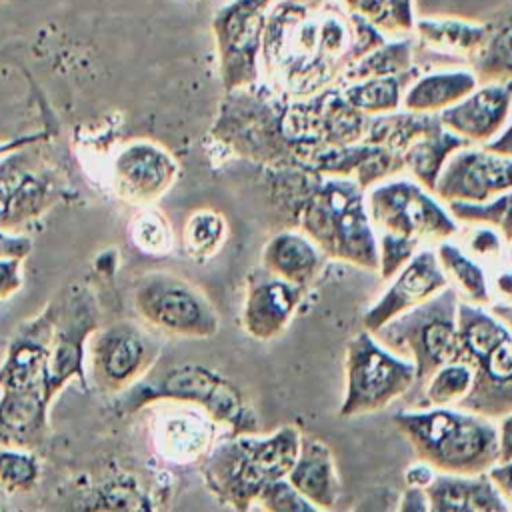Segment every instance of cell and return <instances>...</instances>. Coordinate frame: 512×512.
I'll use <instances>...</instances> for the list:
<instances>
[{"mask_svg":"<svg viewBox=\"0 0 512 512\" xmlns=\"http://www.w3.org/2000/svg\"><path fill=\"white\" fill-rule=\"evenodd\" d=\"M156 402L196 406L206 412L228 434L260 432V420L244 392L220 372L182 362L158 368L156 364L130 388L120 392L118 410L138 412Z\"/></svg>","mask_w":512,"mask_h":512,"instance_id":"cell-5","label":"cell"},{"mask_svg":"<svg viewBox=\"0 0 512 512\" xmlns=\"http://www.w3.org/2000/svg\"><path fill=\"white\" fill-rule=\"evenodd\" d=\"M266 196L286 228L308 236L328 260L376 272V230L366 190L350 178L320 176L300 166L264 168Z\"/></svg>","mask_w":512,"mask_h":512,"instance_id":"cell-2","label":"cell"},{"mask_svg":"<svg viewBox=\"0 0 512 512\" xmlns=\"http://www.w3.org/2000/svg\"><path fill=\"white\" fill-rule=\"evenodd\" d=\"M506 326H508V330L512 332V304H490L488 306Z\"/></svg>","mask_w":512,"mask_h":512,"instance_id":"cell-56","label":"cell"},{"mask_svg":"<svg viewBox=\"0 0 512 512\" xmlns=\"http://www.w3.org/2000/svg\"><path fill=\"white\" fill-rule=\"evenodd\" d=\"M436 476V470L424 462V460H416L414 464H410L406 470H404V482L406 486H414V488H426Z\"/></svg>","mask_w":512,"mask_h":512,"instance_id":"cell-51","label":"cell"},{"mask_svg":"<svg viewBox=\"0 0 512 512\" xmlns=\"http://www.w3.org/2000/svg\"><path fill=\"white\" fill-rule=\"evenodd\" d=\"M446 286L448 280L440 268L436 250L428 246L418 248L408 264L388 280L380 298L364 312V330L376 332L388 320L422 304Z\"/></svg>","mask_w":512,"mask_h":512,"instance_id":"cell-21","label":"cell"},{"mask_svg":"<svg viewBox=\"0 0 512 512\" xmlns=\"http://www.w3.org/2000/svg\"><path fill=\"white\" fill-rule=\"evenodd\" d=\"M94 384L120 394L138 382L160 356V342L142 326L120 320L98 328L88 342Z\"/></svg>","mask_w":512,"mask_h":512,"instance_id":"cell-15","label":"cell"},{"mask_svg":"<svg viewBox=\"0 0 512 512\" xmlns=\"http://www.w3.org/2000/svg\"><path fill=\"white\" fill-rule=\"evenodd\" d=\"M442 126V120L438 114H424V112H412L398 108L388 114H376L368 116L366 132L362 142L384 146L392 152H402L422 134H428Z\"/></svg>","mask_w":512,"mask_h":512,"instance_id":"cell-33","label":"cell"},{"mask_svg":"<svg viewBox=\"0 0 512 512\" xmlns=\"http://www.w3.org/2000/svg\"><path fill=\"white\" fill-rule=\"evenodd\" d=\"M468 144L470 142H466L458 134L450 132L442 124L440 128L416 138L402 152L404 170L412 180H416L418 184H422L424 188L434 192L440 172H442L444 164L448 162V158L456 150H460L462 146H468Z\"/></svg>","mask_w":512,"mask_h":512,"instance_id":"cell-32","label":"cell"},{"mask_svg":"<svg viewBox=\"0 0 512 512\" xmlns=\"http://www.w3.org/2000/svg\"><path fill=\"white\" fill-rule=\"evenodd\" d=\"M228 238V222L214 208H198L192 212L182 230V246L188 258L206 262L214 258Z\"/></svg>","mask_w":512,"mask_h":512,"instance_id":"cell-38","label":"cell"},{"mask_svg":"<svg viewBox=\"0 0 512 512\" xmlns=\"http://www.w3.org/2000/svg\"><path fill=\"white\" fill-rule=\"evenodd\" d=\"M268 512H312L316 510L292 484L288 478H278L270 482L258 496L256 506Z\"/></svg>","mask_w":512,"mask_h":512,"instance_id":"cell-45","label":"cell"},{"mask_svg":"<svg viewBox=\"0 0 512 512\" xmlns=\"http://www.w3.org/2000/svg\"><path fill=\"white\" fill-rule=\"evenodd\" d=\"M458 336L472 386L456 406L500 420L512 412V332L488 306L460 300Z\"/></svg>","mask_w":512,"mask_h":512,"instance_id":"cell-7","label":"cell"},{"mask_svg":"<svg viewBox=\"0 0 512 512\" xmlns=\"http://www.w3.org/2000/svg\"><path fill=\"white\" fill-rule=\"evenodd\" d=\"M40 466L32 450L0 448V488L6 492H26L38 482Z\"/></svg>","mask_w":512,"mask_h":512,"instance_id":"cell-41","label":"cell"},{"mask_svg":"<svg viewBox=\"0 0 512 512\" xmlns=\"http://www.w3.org/2000/svg\"><path fill=\"white\" fill-rule=\"evenodd\" d=\"M42 388H0V448L34 450L48 436Z\"/></svg>","mask_w":512,"mask_h":512,"instance_id":"cell-25","label":"cell"},{"mask_svg":"<svg viewBox=\"0 0 512 512\" xmlns=\"http://www.w3.org/2000/svg\"><path fill=\"white\" fill-rule=\"evenodd\" d=\"M58 308L60 298L14 332L0 364V388H42Z\"/></svg>","mask_w":512,"mask_h":512,"instance_id":"cell-23","label":"cell"},{"mask_svg":"<svg viewBox=\"0 0 512 512\" xmlns=\"http://www.w3.org/2000/svg\"><path fill=\"white\" fill-rule=\"evenodd\" d=\"M482 146H484L486 150L494 152V154L512 158V116L508 118V122L504 124V128H502L494 138H490L486 144H482Z\"/></svg>","mask_w":512,"mask_h":512,"instance_id":"cell-53","label":"cell"},{"mask_svg":"<svg viewBox=\"0 0 512 512\" xmlns=\"http://www.w3.org/2000/svg\"><path fill=\"white\" fill-rule=\"evenodd\" d=\"M98 500L88 504L90 508H152L150 496L138 488L134 480L118 478L108 480L96 492Z\"/></svg>","mask_w":512,"mask_h":512,"instance_id":"cell-44","label":"cell"},{"mask_svg":"<svg viewBox=\"0 0 512 512\" xmlns=\"http://www.w3.org/2000/svg\"><path fill=\"white\" fill-rule=\"evenodd\" d=\"M346 388L338 416H368L402 400L414 386V364L388 350L368 330L348 340L344 358Z\"/></svg>","mask_w":512,"mask_h":512,"instance_id":"cell-9","label":"cell"},{"mask_svg":"<svg viewBox=\"0 0 512 512\" xmlns=\"http://www.w3.org/2000/svg\"><path fill=\"white\" fill-rule=\"evenodd\" d=\"M444 128L470 144H486L512 116V82L478 84L454 106L442 110Z\"/></svg>","mask_w":512,"mask_h":512,"instance_id":"cell-24","label":"cell"},{"mask_svg":"<svg viewBox=\"0 0 512 512\" xmlns=\"http://www.w3.org/2000/svg\"><path fill=\"white\" fill-rule=\"evenodd\" d=\"M434 250L448 286L456 290L460 300L490 306V270L454 242V238L438 242Z\"/></svg>","mask_w":512,"mask_h":512,"instance_id":"cell-31","label":"cell"},{"mask_svg":"<svg viewBox=\"0 0 512 512\" xmlns=\"http://www.w3.org/2000/svg\"><path fill=\"white\" fill-rule=\"evenodd\" d=\"M388 38L342 0H274L266 12L260 80L286 100L338 86L342 74Z\"/></svg>","mask_w":512,"mask_h":512,"instance_id":"cell-1","label":"cell"},{"mask_svg":"<svg viewBox=\"0 0 512 512\" xmlns=\"http://www.w3.org/2000/svg\"><path fill=\"white\" fill-rule=\"evenodd\" d=\"M98 320V304L86 286L72 284L60 296L42 382V394L48 404L72 378L88 388L84 356L90 336L98 330Z\"/></svg>","mask_w":512,"mask_h":512,"instance_id":"cell-12","label":"cell"},{"mask_svg":"<svg viewBox=\"0 0 512 512\" xmlns=\"http://www.w3.org/2000/svg\"><path fill=\"white\" fill-rule=\"evenodd\" d=\"M42 138V134H34V136H22V138H12L8 142H0V158L12 150H18L22 146H30L34 142H38Z\"/></svg>","mask_w":512,"mask_h":512,"instance_id":"cell-55","label":"cell"},{"mask_svg":"<svg viewBox=\"0 0 512 512\" xmlns=\"http://www.w3.org/2000/svg\"><path fill=\"white\" fill-rule=\"evenodd\" d=\"M430 512H508L510 506L488 476L436 472L424 488Z\"/></svg>","mask_w":512,"mask_h":512,"instance_id":"cell-27","label":"cell"},{"mask_svg":"<svg viewBox=\"0 0 512 512\" xmlns=\"http://www.w3.org/2000/svg\"><path fill=\"white\" fill-rule=\"evenodd\" d=\"M218 424L200 408L180 410L160 426L162 452L176 462L202 460L218 440Z\"/></svg>","mask_w":512,"mask_h":512,"instance_id":"cell-30","label":"cell"},{"mask_svg":"<svg viewBox=\"0 0 512 512\" xmlns=\"http://www.w3.org/2000/svg\"><path fill=\"white\" fill-rule=\"evenodd\" d=\"M488 476L492 478V482L496 484V488L500 490V494L504 496V500L512 510V458L494 464L488 470Z\"/></svg>","mask_w":512,"mask_h":512,"instance_id":"cell-50","label":"cell"},{"mask_svg":"<svg viewBox=\"0 0 512 512\" xmlns=\"http://www.w3.org/2000/svg\"><path fill=\"white\" fill-rule=\"evenodd\" d=\"M198 2H204V0H198Z\"/></svg>","mask_w":512,"mask_h":512,"instance_id":"cell-59","label":"cell"},{"mask_svg":"<svg viewBox=\"0 0 512 512\" xmlns=\"http://www.w3.org/2000/svg\"><path fill=\"white\" fill-rule=\"evenodd\" d=\"M478 86L470 68H440L420 72L404 90L402 108L424 114H440Z\"/></svg>","mask_w":512,"mask_h":512,"instance_id":"cell-29","label":"cell"},{"mask_svg":"<svg viewBox=\"0 0 512 512\" xmlns=\"http://www.w3.org/2000/svg\"><path fill=\"white\" fill-rule=\"evenodd\" d=\"M286 478L316 510L336 508L342 496V484L330 446L306 434L300 438L298 456Z\"/></svg>","mask_w":512,"mask_h":512,"instance_id":"cell-26","label":"cell"},{"mask_svg":"<svg viewBox=\"0 0 512 512\" xmlns=\"http://www.w3.org/2000/svg\"><path fill=\"white\" fill-rule=\"evenodd\" d=\"M512 188V158L478 144L456 150L444 164L434 194L444 202H488Z\"/></svg>","mask_w":512,"mask_h":512,"instance_id":"cell-17","label":"cell"},{"mask_svg":"<svg viewBox=\"0 0 512 512\" xmlns=\"http://www.w3.org/2000/svg\"><path fill=\"white\" fill-rule=\"evenodd\" d=\"M498 424V448H500V460H510L512 458V412L496 420Z\"/></svg>","mask_w":512,"mask_h":512,"instance_id":"cell-54","label":"cell"},{"mask_svg":"<svg viewBox=\"0 0 512 512\" xmlns=\"http://www.w3.org/2000/svg\"><path fill=\"white\" fill-rule=\"evenodd\" d=\"M366 124L368 116L342 96L340 86H328L308 98L288 100L284 114L292 148L362 142Z\"/></svg>","mask_w":512,"mask_h":512,"instance_id":"cell-16","label":"cell"},{"mask_svg":"<svg viewBox=\"0 0 512 512\" xmlns=\"http://www.w3.org/2000/svg\"><path fill=\"white\" fill-rule=\"evenodd\" d=\"M264 2H268V4H272V2H274V0H264Z\"/></svg>","mask_w":512,"mask_h":512,"instance_id":"cell-58","label":"cell"},{"mask_svg":"<svg viewBox=\"0 0 512 512\" xmlns=\"http://www.w3.org/2000/svg\"><path fill=\"white\" fill-rule=\"evenodd\" d=\"M376 248H378V266L376 274L380 280L388 282L394 274H398L408 260L416 254L422 244L418 240L390 234V232H376Z\"/></svg>","mask_w":512,"mask_h":512,"instance_id":"cell-42","label":"cell"},{"mask_svg":"<svg viewBox=\"0 0 512 512\" xmlns=\"http://www.w3.org/2000/svg\"><path fill=\"white\" fill-rule=\"evenodd\" d=\"M486 22L460 18H418L414 22V66L420 72L470 68L486 40Z\"/></svg>","mask_w":512,"mask_h":512,"instance_id":"cell-20","label":"cell"},{"mask_svg":"<svg viewBox=\"0 0 512 512\" xmlns=\"http://www.w3.org/2000/svg\"><path fill=\"white\" fill-rule=\"evenodd\" d=\"M418 74L420 68L396 76H378L346 82L340 84V92L356 110H360L366 116L388 114L402 108L404 90Z\"/></svg>","mask_w":512,"mask_h":512,"instance_id":"cell-34","label":"cell"},{"mask_svg":"<svg viewBox=\"0 0 512 512\" xmlns=\"http://www.w3.org/2000/svg\"><path fill=\"white\" fill-rule=\"evenodd\" d=\"M486 40L470 62L478 84L512 82V12L486 22Z\"/></svg>","mask_w":512,"mask_h":512,"instance_id":"cell-35","label":"cell"},{"mask_svg":"<svg viewBox=\"0 0 512 512\" xmlns=\"http://www.w3.org/2000/svg\"><path fill=\"white\" fill-rule=\"evenodd\" d=\"M344 6L370 22L388 40L412 36L414 0H342Z\"/></svg>","mask_w":512,"mask_h":512,"instance_id":"cell-39","label":"cell"},{"mask_svg":"<svg viewBox=\"0 0 512 512\" xmlns=\"http://www.w3.org/2000/svg\"><path fill=\"white\" fill-rule=\"evenodd\" d=\"M452 216L462 224H490L494 226L504 242H512V188L488 202H448Z\"/></svg>","mask_w":512,"mask_h":512,"instance_id":"cell-40","label":"cell"},{"mask_svg":"<svg viewBox=\"0 0 512 512\" xmlns=\"http://www.w3.org/2000/svg\"><path fill=\"white\" fill-rule=\"evenodd\" d=\"M112 172L120 196L130 202H152L174 184L178 162L166 148L138 140L118 152Z\"/></svg>","mask_w":512,"mask_h":512,"instance_id":"cell-22","label":"cell"},{"mask_svg":"<svg viewBox=\"0 0 512 512\" xmlns=\"http://www.w3.org/2000/svg\"><path fill=\"white\" fill-rule=\"evenodd\" d=\"M504 262L512 266V242H506V252H504Z\"/></svg>","mask_w":512,"mask_h":512,"instance_id":"cell-57","label":"cell"},{"mask_svg":"<svg viewBox=\"0 0 512 512\" xmlns=\"http://www.w3.org/2000/svg\"><path fill=\"white\" fill-rule=\"evenodd\" d=\"M30 146L0 158V232L30 226L64 194L60 178L28 150Z\"/></svg>","mask_w":512,"mask_h":512,"instance_id":"cell-14","label":"cell"},{"mask_svg":"<svg viewBox=\"0 0 512 512\" xmlns=\"http://www.w3.org/2000/svg\"><path fill=\"white\" fill-rule=\"evenodd\" d=\"M286 104L288 100L262 80L226 90L208 136L230 156L262 168L296 166L284 128Z\"/></svg>","mask_w":512,"mask_h":512,"instance_id":"cell-6","label":"cell"},{"mask_svg":"<svg viewBox=\"0 0 512 512\" xmlns=\"http://www.w3.org/2000/svg\"><path fill=\"white\" fill-rule=\"evenodd\" d=\"M472 386V366L466 360H454L438 366L424 384L404 396L406 408L456 406Z\"/></svg>","mask_w":512,"mask_h":512,"instance_id":"cell-36","label":"cell"},{"mask_svg":"<svg viewBox=\"0 0 512 512\" xmlns=\"http://www.w3.org/2000/svg\"><path fill=\"white\" fill-rule=\"evenodd\" d=\"M326 260L324 252L294 228L274 232L260 252V266L264 270L304 290L314 286Z\"/></svg>","mask_w":512,"mask_h":512,"instance_id":"cell-28","label":"cell"},{"mask_svg":"<svg viewBox=\"0 0 512 512\" xmlns=\"http://www.w3.org/2000/svg\"><path fill=\"white\" fill-rule=\"evenodd\" d=\"M398 510H400V512H430L426 492H424L422 488L406 486L404 492L400 494Z\"/></svg>","mask_w":512,"mask_h":512,"instance_id":"cell-52","label":"cell"},{"mask_svg":"<svg viewBox=\"0 0 512 512\" xmlns=\"http://www.w3.org/2000/svg\"><path fill=\"white\" fill-rule=\"evenodd\" d=\"M414 66V38H392L382 42L380 46L366 52L360 60H356L344 74L340 84L356 82L364 78H378V76H396L416 70ZM338 84V86H340Z\"/></svg>","mask_w":512,"mask_h":512,"instance_id":"cell-37","label":"cell"},{"mask_svg":"<svg viewBox=\"0 0 512 512\" xmlns=\"http://www.w3.org/2000/svg\"><path fill=\"white\" fill-rule=\"evenodd\" d=\"M366 208L376 232H390L426 242L456 238L462 224L428 188L400 174L366 190Z\"/></svg>","mask_w":512,"mask_h":512,"instance_id":"cell-10","label":"cell"},{"mask_svg":"<svg viewBox=\"0 0 512 512\" xmlns=\"http://www.w3.org/2000/svg\"><path fill=\"white\" fill-rule=\"evenodd\" d=\"M296 166L320 176H338L354 180L362 190L374 184L406 174L402 156L384 146L354 142L342 146H296Z\"/></svg>","mask_w":512,"mask_h":512,"instance_id":"cell-18","label":"cell"},{"mask_svg":"<svg viewBox=\"0 0 512 512\" xmlns=\"http://www.w3.org/2000/svg\"><path fill=\"white\" fill-rule=\"evenodd\" d=\"M22 258H0V300L20 290Z\"/></svg>","mask_w":512,"mask_h":512,"instance_id":"cell-48","label":"cell"},{"mask_svg":"<svg viewBox=\"0 0 512 512\" xmlns=\"http://www.w3.org/2000/svg\"><path fill=\"white\" fill-rule=\"evenodd\" d=\"M392 424L436 472L478 474L500 460L498 424L482 414L458 406L402 408Z\"/></svg>","mask_w":512,"mask_h":512,"instance_id":"cell-4","label":"cell"},{"mask_svg":"<svg viewBox=\"0 0 512 512\" xmlns=\"http://www.w3.org/2000/svg\"><path fill=\"white\" fill-rule=\"evenodd\" d=\"M132 302L142 322L164 336L204 340L220 328L212 300L196 284L168 270L142 274L134 284Z\"/></svg>","mask_w":512,"mask_h":512,"instance_id":"cell-11","label":"cell"},{"mask_svg":"<svg viewBox=\"0 0 512 512\" xmlns=\"http://www.w3.org/2000/svg\"><path fill=\"white\" fill-rule=\"evenodd\" d=\"M264 0H230L212 16L218 72L224 92L260 82V50L266 12Z\"/></svg>","mask_w":512,"mask_h":512,"instance_id":"cell-13","label":"cell"},{"mask_svg":"<svg viewBox=\"0 0 512 512\" xmlns=\"http://www.w3.org/2000/svg\"><path fill=\"white\" fill-rule=\"evenodd\" d=\"M468 232L464 236V244H460L470 256L480 260L482 264L496 266L504 262L506 242L502 234L490 224H466Z\"/></svg>","mask_w":512,"mask_h":512,"instance_id":"cell-43","label":"cell"},{"mask_svg":"<svg viewBox=\"0 0 512 512\" xmlns=\"http://www.w3.org/2000/svg\"><path fill=\"white\" fill-rule=\"evenodd\" d=\"M304 294V288L270 274L262 266L254 268L246 278L240 312L242 330L258 342H270L282 336L302 304Z\"/></svg>","mask_w":512,"mask_h":512,"instance_id":"cell-19","label":"cell"},{"mask_svg":"<svg viewBox=\"0 0 512 512\" xmlns=\"http://www.w3.org/2000/svg\"><path fill=\"white\" fill-rule=\"evenodd\" d=\"M458 302L456 290L446 286L372 332L380 344L414 364L416 380L408 394L418 390L438 366L464 360L458 336Z\"/></svg>","mask_w":512,"mask_h":512,"instance_id":"cell-8","label":"cell"},{"mask_svg":"<svg viewBox=\"0 0 512 512\" xmlns=\"http://www.w3.org/2000/svg\"><path fill=\"white\" fill-rule=\"evenodd\" d=\"M490 304H512V266L500 262L490 272Z\"/></svg>","mask_w":512,"mask_h":512,"instance_id":"cell-47","label":"cell"},{"mask_svg":"<svg viewBox=\"0 0 512 512\" xmlns=\"http://www.w3.org/2000/svg\"><path fill=\"white\" fill-rule=\"evenodd\" d=\"M32 250V242L26 236L0 232V258H26Z\"/></svg>","mask_w":512,"mask_h":512,"instance_id":"cell-49","label":"cell"},{"mask_svg":"<svg viewBox=\"0 0 512 512\" xmlns=\"http://www.w3.org/2000/svg\"><path fill=\"white\" fill-rule=\"evenodd\" d=\"M300 438L302 432L292 424L268 434H226L200 460L204 486L220 504L250 510L270 482L288 476Z\"/></svg>","mask_w":512,"mask_h":512,"instance_id":"cell-3","label":"cell"},{"mask_svg":"<svg viewBox=\"0 0 512 512\" xmlns=\"http://www.w3.org/2000/svg\"><path fill=\"white\" fill-rule=\"evenodd\" d=\"M134 224H136L134 240L142 250L166 252L172 246L170 226L162 214H156V212L142 214Z\"/></svg>","mask_w":512,"mask_h":512,"instance_id":"cell-46","label":"cell"}]
</instances>
